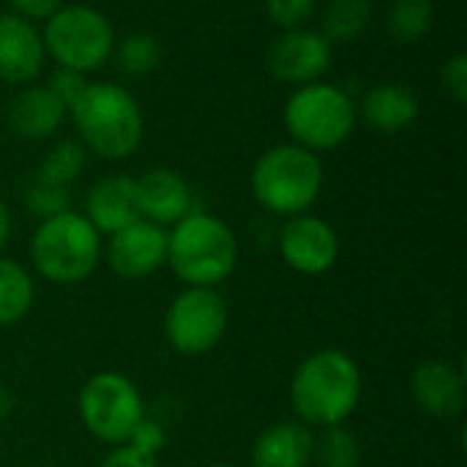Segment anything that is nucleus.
<instances>
[{
	"label": "nucleus",
	"instance_id": "nucleus-1",
	"mask_svg": "<svg viewBox=\"0 0 467 467\" xmlns=\"http://www.w3.org/2000/svg\"><path fill=\"white\" fill-rule=\"evenodd\" d=\"M364 380L358 364L337 350H317L304 358L290 383V402L304 427L345 424L361 402Z\"/></svg>",
	"mask_w": 467,
	"mask_h": 467
},
{
	"label": "nucleus",
	"instance_id": "nucleus-2",
	"mask_svg": "<svg viewBox=\"0 0 467 467\" xmlns=\"http://www.w3.org/2000/svg\"><path fill=\"white\" fill-rule=\"evenodd\" d=\"M85 150L107 161L134 156L145 140V115L131 90L118 82H88L79 101L68 109Z\"/></svg>",
	"mask_w": 467,
	"mask_h": 467
},
{
	"label": "nucleus",
	"instance_id": "nucleus-3",
	"mask_svg": "<svg viewBox=\"0 0 467 467\" xmlns=\"http://www.w3.org/2000/svg\"><path fill=\"white\" fill-rule=\"evenodd\" d=\"M238 263V241L219 216L192 211L167 233V265L189 287L222 285Z\"/></svg>",
	"mask_w": 467,
	"mask_h": 467
},
{
	"label": "nucleus",
	"instance_id": "nucleus-4",
	"mask_svg": "<svg viewBox=\"0 0 467 467\" xmlns=\"http://www.w3.org/2000/svg\"><path fill=\"white\" fill-rule=\"evenodd\" d=\"M323 161L317 153L282 142L268 148L252 167V194L274 216H298L309 213L323 192Z\"/></svg>",
	"mask_w": 467,
	"mask_h": 467
},
{
	"label": "nucleus",
	"instance_id": "nucleus-5",
	"mask_svg": "<svg viewBox=\"0 0 467 467\" xmlns=\"http://www.w3.org/2000/svg\"><path fill=\"white\" fill-rule=\"evenodd\" d=\"M104 254L99 230L77 211L38 222L30 238V263L47 282L79 285L99 268Z\"/></svg>",
	"mask_w": 467,
	"mask_h": 467
},
{
	"label": "nucleus",
	"instance_id": "nucleus-6",
	"mask_svg": "<svg viewBox=\"0 0 467 467\" xmlns=\"http://www.w3.org/2000/svg\"><path fill=\"white\" fill-rule=\"evenodd\" d=\"M282 123L296 145L320 156L323 150H337L350 140L358 123V107L342 88L312 82L287 96Z\"/></svg>",
	"mask_w": 467,
	"mask_h": 467
},
{
	"label": "nucleus",
	"instance_id": "nucleus-7",
	"mask_svg": "<svg viewBox=\"0 0 467 467\" xmlns=\"http://www.w3.org/2000/svg\"><path fill=\"white\" fill-rule=\"evenodd\" d=\"M41 38L47 57H52L55 66L79 71L85 77L112 60V49L118 41L107 14L85 3L60 5L44 22Z\"/></svg>",
	"mask_w": 467,
	"mask_h": 467
},
{
	"label": "nucleus",
	"instance_id": "nucleus-8",
	"mask_svg": "<svg viewBox=\"0 0 467 467\" xmlns=\"http://www.w3.org/2000/svg\"><path fill=\"white\" fill-rule=\"evenodd\" d=\"M79 419L96 441L120 446L145 419V402L126 375L99 372L79 391Z\"/></svg>",
	"mask_w": 467,
	"mask_h": 467
},
{
	"label": "nucleus",
	"instance_id": "nucleus-9",
	"mask_svg": "<svg viewBox=\"0 0 467 467\" xmlns=\"http://www.w3.org/2000/svg\"><path fill=\"white\" fill-rule=\"evenodd\" d=\"M227 301L213 287H186L164 312V339L186 358L211 353L227 334Z\"/></svg>",
	"mask_w": 467,
	"mask_h": 467
},
{
	"label": "nucleus",
	"instance_id": "nucleus-10",
	"mask_svg": "<svg viewBox=\"0 0 467 467\" xmlns=\"http://www.w3.org/2000/svg\"><path fill=\"white\" fill-rule=\"evenodd\" d=\"M334 47L323 38L320 30L312 27H293L282 30L268 52H265V66L274 79L285 85H312L320 82L323 74L331 68Z\"/></svg>",
	"mask_w": 467,
	"mask_h": 467
},
{
	"label": "nucleus",
	"instance_id": "nucleus-11",
	"mask_svg": "<svg viewBox=\"0 0 467 467\" xmlns=\"http://www.w3.org/2000/svg\"><path fill=\"white\" fill-rule=\"evenodd\" d=\"M279 254L296 274L323 276L339 260V235L326 219L298 213L279 230Z\"/></svg>",
	"mask_w": 467,
	"mask_h": 467
},
{
	"label": "nucleus",
	"instance_id": "nucleus-12",
	"mask_svg": "<svg viewBox=\"0 0 467 467\" xmlns=\"http://www.w3.org/2000/svg\"><path fill=\"white\" fill-rule=\"evenodd\" d=\"M104 257L115 276L129 282L148 279L161 271V265H167V230L153 222L137 219L134 224L109 235Z\"/></svg>",
	"mask_w": 467,
	"mask_h": 467
},
{
	"label": "nucleus",
	"instance_id": "nucleus-13",
	"mask_svg": "<svg viewBox=\"0 0 467 467\" xmlns=\"http://www.w3.org/2000/svg\"><path fill=\"white\" fill-rule=\"evenodd\" d=\"M47 63V49L41 30L5 11L0 14V82L5 85H33Z\"/></svg>",
	"mask_w": 467,
	"mask_h": 467
},
{
	"label": "nucleus",
	"instance_id": "nucleus-14",
	"mask_svg": "<svg viewBox=\"0 0 467 467\" xmlns=\"http://www.w3.org/2000/svg\"><path fill=\"white\" fill-rule=\"evenodd\" d=\"M140 219L159 227H172L194 211L189 181L170 167H150L137 178Z\"/></svg>",
	"mask_w": 467,
	"mask_h": 467
},
{
	"label": "nucleus",
	"instance_id": "nucleus-15",
	"mask_svg": "<svg viewBox=\"0 0 467 467\" xmlns=\"http://www.w3.org/2000/svg\"><path fill=\"white\" fill-rule=\"evenodd\" d=\"M99 235H115L118 230L134 224L140 219V202H137V178L112 172L96 181L88 189L85 197V213H82Z\"/></svg>",
	"mask_w": 467,
	"mask_h": 467
},
{
	"label": "nucleus",
	"instance_id": "nucleus-16",
	"mask_svg": "<svg viewBox=\"0 0 467 467\" xmlns=\"http://www.w3.org/2000/svg\"><path fill=\"white\" fill-rule=\"evenodd\" d=\"M416 405L435 419H454L465 410V378L449 361H424L410 378Z\"/></svg>",
	"mask_w": 467,
	"mask_h": 467
},
{
	"label": "nucleus",
	"instance_id": "nucleus-17",
	"mask_svg": "<svg viewBox=\"0 0 467 467\" xmlns=\"http://www.w3.org/2000/svg\"><path fill=\"white\" fill-rule=\"evenodd\" d=\"M358 115L378 134H402L419 120L421 104L408 85L383 82L364 93Z\"/></svg>",
	"mask_w": 467,
	"mask_h": 467
},
{
	"label": "nucleus",
	"instance_id": "nucleus-18",
	"mask_svg": "<svg viewBox=\"0 0 467 467\" xmlns=\"http://www.w3.org/2000/svg\"><path fill=\"white\" fill-rule=\"evenodd\" d=\"M68 109L47 85H25L8 107V126L22 140H49L66 123Z\"/></svg>",
	"mask_w": 467,
	"mask_h": 467
},
{
	"label": "nucleus",
	"instance_id": "nucleus-19",
	"mask_svg": "<svg viewBox=\"0 0 467 467\" xmlns=\"http://www.w3.org/2000/svg\"><path fill=\"white\" fill-rule=\"evenodd\" d=\"M315 460V438L309 427L279 421L263 430L252 446V467H309Z\"/></svg>",
	"mask_w": 467,
	"mask_h": 467
},
{
	"label": "nucleus",
	"instance_id": "nucleus-20",
	"mask_svg": "<svg viewBox=\"0 0 467 467\" xmlns=\"http://www.w3.org/2000/svg\"><path fill=\"white\" fill-rule=\"evenodd\" d=\"M36 301V285L25 265L0 254V326L25 320Z\"/></svg>",
	"mask_w": 467,
	"mask_h": 467
},
{
	"label": "nucleus",
	"instance_id": "nucleus-21",
	"mask_svg": "<svg viewBox=\"0 0 467 467\" xmlns=\"http://www.w3.org/2000/svg\"><path fill=\"white\" fill-rule=\"evenodd\" d=\"M372 22V3L369 0H328L320 22L323 38L337 47V44H350L367 33Z\"/></svg>",
	"mask_w": 467,
	"mask_h": 467
},
{
	"label": "nucleus",
	"instance_id": "nucleus-22",
	"mask_svg": "<svg viewBox=\"0 0 467 467\" xmlns=\"http://www.w3.org/2000/svg\"><path fill=\"white\" fill-rule=\"evenodd\" d=\"M435 25V3L432 0H394L386 14L389 36L397 44H419L430 36Z\"/></svg>",
	"mask_w": 467,
	"mask_h": 467
},
{
	"label": "nucleus",
	"instance_id": "nucleus-23",
	"mask_svg": "<svg viewBox=\"0 0 467 467\" xmlns=\"http://www.w3.org/2000/svg\"><path fill=\"white\" fill-rule=\"evenodd\" d=\"M164 57L161 41L153 33H129L120 41H115L112 60L126 77H145L159 68Z\"/></svg>",
	"mask_w": 467,
	"mask_h": 467
},
{
	"label": "nucleus",
	"instance_id": "nucleus-24",
	"mask_svg": "<svg viewBox=\"0 0 467 467\" xmlns=\"http://www.w3.org/2000/svg\"><path fill=\"white\" fill-rule=\"evenodd\" d=\"M85 161H88V150L79 140H60L44 153L36 175L57 186H71L82 175Z\"/></svg>",
	"mask_w": 467,
	"mask_h": 467
},
{
	"label": "nucleus",
	"instance_id": "nucleus-25",
	"mask_svg": "<svg viewBox=\"0 0 467 467\" xmlns=\"http://www.w3.org/2000/svg\"><path fill=\"white\" fill-rule=\"evenodd\" d=\"M315 460L320 462V467H358L361 460L358 438L342 424L323 427L320 438L315 441Z\"/></svg>",
	"mask_w": 467,
	"mask_h": 467
},
{
	"label": "nucleus",
	"instance_id": "nucleus-26",
	"mask_svg": "<svg viewBox=\"0 0 467 467\" xmlns=\"http://www.w3.org/2000/svg\"><path fill=\"white\" fill-rule=\"evenodd\" d=\"M25 208L33 216H38L41 222L60 216V213L71 211V192H68V186H57V183H49V181L33 175V181L25 189Z\"/></svg>",
	"mask_w": 467,
	"mask_h": 467
},
{
	"label": "nucleus",
	"instance_id": "nucleus-27",
	"mask_svg": "<svg viewBox=\"0 0 467 467\" xmlns=\"http://www.w3.org/2000/svg\"><path fill=\"white\" fill-rule=\"evenodd\" d=\"M268 19L279 30H293V27H306L309 19L315 16L317 0H263Z\"/></svg>",
	"mask_w": 467,
	"mask_h": 467
},
{
	"label": "nucleus",
	"instance_id": "nucleus-28",
	"mask_svg": "<svg viewBox=\"0 0 467 467\" xmlns=\"http://www.w3.org/2000/svg\"><path fill=\"white\" fill-rule=\"evenodd\" d=\"M47 88H49V93L66 107V109H71L77 101H79V96L85 93V88H88V77L85 74H79V71H71V68H60V66H55V71L49 74V79H47Z\"/></svg>",
	"mask_w": 467,
	"mask_h": 467
},
{
	"label": "nucleus",
	"instance_id": "nucleus-29",
	"mask_svg": "<svg viewBox=\"0 0 467 467\" xmlns=\"http://www.w3.org/2000/svg\"><path fill=\"white\" fill-rule=\"evenodd\" d=\"M441 85L446 90V96L454 101V104H465L467 101V55L465 52H457L451 55L443 68H441Z\"/></svg>",
	"mask_w": 467,
	"mask_h": 467
},
{
	"label": "nucleus",
	"instance_id": "nucleus-30",
	"mask_svg": "<svg viewBox=\"0 0 467 467\" xmlns=\"http://www.w3.org/2000/svg\"><path fill=\"white\" fill-rule=\"evenodd\" d=\"M101 467H159V462H156L153 454H148V451H142V449H137L131 443H120L104 457Z\"/></svg>",
	"mask_w": 467,
	"mask_h": 467
},
{
	"label": "nucleus",
	"instance_id": "nucleus-31",
	"mask_svg": "<svg viewBox=\"0 0 467 467\" xmlns=\"http://www.w3.org/2000/svg\"><path fill=\"white\" fill-rule=\"evenodd\" d=\"M11 3V14L27 19V22H47L60 5L63 0H8Z\"/></svg>",
	"mask_w": 467,
	"mask_h": 467
},
{
	"label": "nucleus",
	"instance_id": "nucleus-32",
	"mask_svg": "<svg viewBox=\"0 0 467 467\" xmlns=\"http://www.w3.org/2000/svg\"><path fill=\"white\" fill-rule=\"evenodd\" d=\"M129 443L156 457V454H159V449H164V430H161L156 421L142 419V421H140V427L134 430V435H131V441H129Z\"/></svg>",
	"mask_w": 467,
	"mask_h": 467
},
{
	"label": "nucleus",
	"instance_id": "nucleus-33",
	"mask_svg": "<svg viewBox=\"0 0 467 467\" xmlns=\"http://www.w3.org/2000/svg\"><path fill=\"white\" fill-rule=\"evenodd\" d=\"M8 238H11V211L3 202V197H0V252L5 249Z\"/></svg>",
	"mask_w": 467,
	"mask_h": 467
},
{
	"label": "nucleus",
	"instance_id": "nucleus-34",
	"mask_svg": "<svg viewBox=\"0 0 467 467\" xmlns=\"http://www.w3.org/2000/svg\"><path fill=\"white\" fill-rule=\"evenodd\" d=\"M11 410H14V394H11L5 386H0V421H3Z\"/></svg>",
	"mask_w": 467,
	"mask_h": 467
}]
</instances>
